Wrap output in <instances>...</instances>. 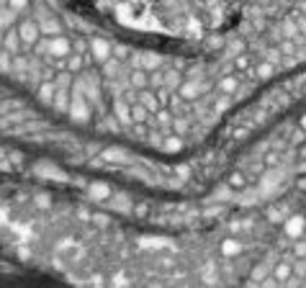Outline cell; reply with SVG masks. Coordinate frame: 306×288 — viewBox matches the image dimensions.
Here are the masks:
<instances>
[{
	"instance_id": "cell-26",
	"label": "cell",
	"mask_w": 306,
	"mask_h": 288,
	"mask_svg": "<svg viewBox=\"0 0 306 288\" xmlns=\"http://www.w3.org/2000/svg\"><path fill=\"white\" fill-rule=\"evenodd\" d=\"M13 21H16V10H13V8H3V31H8V28L13 26Z\"/></svg>"
},
{
	"instance_id": "cell-7",
	"label": "cell",
	"mask_w": 306,
	"mask_h": 288,
	"mask_svg": "<svg viewBox=\"0 0 306 288\" xmlns=\"http://www.w3.org/2000/svg\"><path fill=\"white\" fill-rule=\"evenodd\" d=\"M129 85L134 88V90H147L149 88V72L147 70H142V67H134L131 72H129Z\"/></svg>"
},
{
	"instance_id": "cell-31",
	"label": "cell",
	"mask_w": 306,
	"mask_h": 288,
	"mask_svg": "<svg viewBox=\"0 0 306 288\" xmlns=\"http://www.w3.org/2000/svg\"><path fill=\"white\" fill-rule=\"evenodd\" d=\"M268 216H270V221H283V219H281V216H283V206L270 208V211H268Z\"/></svg>"
},
{
	"instance_id": "cell-29",
	"label": "cell",
	"mask_w": 306,
	"mask_h": 288,
	"mask_svg": "<svg viewBox=\"0 0 306 288\" xmlns=\"http://www.w3.org/2000/svg\"><path fill=\"white\" fill-rule=\"evenodd\" d=\"M113 59H118V62H126V59H129V49H126V47H113Z\"/></svg>"
},
{
	"instance_id": "cell-20",
	"label": "cell",
	"mask_w": 306,
	"mask_h": 288,
	"mask_svg": "<svg viewBox=\"0 0 306 288\" xmlns=\"http://www.w3.org/2000/svg\"><path fill=\"white\" fill-rule=\"evenodd\" d=\"M155 116H157V121H155V124H157V129H167V126H173V121H175V118H173V113L167 111V108L157 111Z\"/></svg>"
},
{
	"instance_id": "cell-33",
	"label": "cell",
	"mask_w": 306,
	"mask_h": 288,
	"mask_svg": "<svg viewBox=\"0 0 306 288\" xmlns=\"http://www.w3.org/2000/svg\"><path fill=\"white\" fill-rule=\"evenodd\" d=\"M26 5H28V0H8V8H13L16 13H18V10H23Z\"/></svg>"
},
{
	"instance_id": "cell-37",
	"label": "cell",
	"mask_w": 306,
	"mask_h": 288,
	"mask_svg": "<svg viewBox=\"0 0 306 288\" xmlns=\"http://www.w3.org/2000/svg\"><path fill=\"white\" fill-rule=\"evenodd\" d=\"M36 203H39V206L44 208V206H49L52 201H49V195H39V198H36Z\"/></svg>"
},
{
	"instance_id": "cell-12",
	"label": "cell",
	"mask_w": 306,
	"mask_h": 288,
	"mask_svg": "<svg viewBox=\"0 0 306 288\" xmlns=\"http://www.w3.org/2000/svg\"><path fill=\"white\" fill-rule=\"evenodd\" d=\"M139 103H142V105H147V108H149L152 113L162 111V103H160V98L155 96V90H142V93H139Z\"/></svg>"
},
{
	"instance_id": "cell-16",
	"label": "cell",
	"mask_w": 306,
	"mask_h": 288,
	"mask_svg": "<svg viewBox=\"0 0 306 288\" xmlns=\"http://www.w3.org/2000/svg\"><path fill=\"white\" fill-rule=\"evenodd\" d=\"M239 252H242V242H239V239H232V237H229V239L221 242V255H224V257H237Z\"/></svg>"
},
{
	"instance_id": "cell-28",
	"label": "cell",
	"mask_w": 306,
	"mask_h": 288,
	"mask_svg": "<svg viewBox=\"0 0 306 288\" xmlns=\"http://www.w3.org/2000/svg\"><path fill=\"white\" fill-rule=\"evenodd\" d=\"M234 67H237V70H247V67H250V57H247V54H237V57H234Z\"/></svg>"
},
{
	"instance_id": "cell-5",
	"label": "cell",
	"mask_w": 306,
	"mask_h": 288,
	"mask_svg": "<svg viewBox=\"0 0 306 288\" xmlns=\"http://www.w3.org/2000/svg\"><path fill=\"white\" fill-rule=\"evenodd\" d=\"M304 229H306V216H288L286 219L283 232H286V237H291L294 242L304 237Z\"/></svg>"
},
{
	"instance_id": "cell-24",
	"label": "cell",
	"mask_w": 306,
	"mask_h": 288,
	"mask_svg": "<svg viewBox=\"0 0 306 288\" xmlns=\"http://www.w3.org/2000/svg\"><path fill=\"white\" fill-rule=\"evenodd\" d=\"M201 278H204L206 286H216V283H219V276H216V270H213V268H204Z\"/></svg>"
},
{
	"instance_id": "cell-19",
	"label": "cell",
	"mask_w": 306,
	"mask_h": 288,
	"mask_svg": "<svg viewBox=\"0 0 306 288\" xmlns=\"http://www.w3.org/2000/svg\"><path fill=\"white\" fill-rule=\"evenodd\" d=\"M65 65H67V72H80L85 65V54H70L65 59Z\"/></svg>"
},
{
	"instance_id": "cell-30",
	"label": "cell",
	"mask_w": 306,
	"mask_h": 288,
	"mask_svg": "<svg viewBox=\"0 0 306 288\" xmlns=\"http://www.w3.org/2000/svg\"><path fill=\"white\" fill-rule=\"evenodd\" d=\"M103 157H105V160H116V162H118V160H126L121 149H105V152H103Z\"/></svg>"
},
{
	"instance_id": "cell-14",
	"label": "cell",
	"mask_w": 306,
	"mask_h": 288,
	"mask_svg": "<svg viewBox=\"0 0 306 288\" xmlns=\"http://www.w3.org/2000/svg\"><path fill=\"white\" fill-rule=\"evenodd\" d=\"M88 195H90L93 201H108V198H111V188L103 186V183H90V186H88Z\"/></svg>"
},
{
	"instance_id": "cell-36",
	"label": "cell",
	"mask_w": 306,
	"mask_h": 288,
	"mask_svg": "<svg viewBox=\"0 0 306 288\" xmlns=\"http://www.w3.org/2000/svg\"><path fill=\"white\" fill-rule=\"evenodd\" d=\"M229 103H232V98H229V96H224V98H221V100H216V105H213V108H216V111H219V113H221V111H224V108H226V105H229Z\"/></svg>"
},
{
	"instance_id": "cell-10",
	"label": "cell",
	"mask_w": 306,
	"mask_h": 288,
	"mask_svg": "<svg viewBox=\"0 0 306 288\" xmlns=\"http://www.w3.org/2000/svg\"><path fill=\"white\" fill-rule=\"evenodd\" d=\"M41 34L47 39H54V36H62V23L54 21V18H41Z\"/></svg>"
},
{
	"instance_id": "cell-4",
	"label": "cell",
	"mask_w": 306,
	"mask_h": 288,
	"mask_svg": "<svg viewBox=\"0 0 306 288\" xmlns=\"http://www.w3.org/2000/svg\"><path fill=\"white\" fill-rule=\"evenodd\" d=\"M90 54L96 57V62H103L105 65L113 57V47H111L108 41H103V39H93V41H90Z\"/></svg>"
},
{
	"instance_id": "cell-22",
	"label": "cell",
	"mask_w": 306,
	"mask_h": 288,
	"mask_svg": "<svg viewBox=\"0 0 306 288\" xmlns=\"http://www.w3.org/2000/svg\"><path fill=\"white\" fill-rule=\"evenodd\" d=\"M165 78H167V72H162V70L149 72V88H155V90L165 88Z\"/></svg>"
},
{
	"instance_id": "cell-17",
	"label": "cell",
	"mask_w": 306,
	"mask_h": 288,
	"mask_svg": "<svg viewBox=\"0 0 306 288\" xmlns=\"http://www.w3.org/2000/svg\"><path fill=\"white\" fill-rule=\"evenodd\" d=\"M54 108L62 111V113H70V105H72V98L67 96V90H57V98H54Z\"/></svg>"
},
{
	"instance_id": "cell-40",
	"label": "cell",
	"mask_w": 306,
	"mask_h": 288,
	"mask_svg": "<svg viewBox=\"0 0 306 288\" xmlns=\"http://www.w3.org/2000/svg\"><path fill=\"white\" fill-rule=\"evenodd\" d=\"M299 288H306V283H301V286H299Z\"/></svg>"
},
{
	"instance_id": "cell-34",
	"label": "cell",
	"mask_w": 306,
	"mask_h": 288,
	"mask_svg": "<svg viewBox=\"0 0 306 288\" xmlns=\"http://www.w3.org/2000/svg\"><path fill=\"white\" fill-rule=\"evenodd\" d=\"M294 21H296V26H299V31H301V34H306V16H304V13H296Z\"/></svg>"
},
{
	"instance_id": "cell-15",
	"label": "cell",
	"mask_w": 306,
	"mask_h": 288,
	"mask_svg": "<svg viewBox=\"0 0 306 288\" xmlns=\"http://www.w3.org/2000/svg\"><path fill=\"white\" fill-rule=\"evenodd\" d=\"M3 44H5V52H10V54H18V49L23 47V41H21L18 31H13V28H8V31H5Z\"/></svg>"
},
{
	"instance_id": "cell-21",
	"label": "cell",
	"mask_w": 306,
	"mask_h": 288,
	"mask_svg": "<svg viewBox=\"0 0 306 288\" xmlns=\"http://www.w3.org/2000/svg\"><path fill=\"white\" fill-rule=\"evenodd\" d=\"M255 75H257V78H273V75H275V65L265 59V62H260V65H257Z\"/></svg>"
},
{
	"instance_id": "cell-6",
	"label": "cell",
	"mask_w": 306,
	"mask_h": 288,
	"mask_svg": "<svg viewBox=\"0 0 306 288\" xmlns=\"http://www.w3.org/2000/svg\"><path fill=\"white\" fill-rule=\"evenodd\" d=\"M206 88H208L206 83H198V80H193V83H183L178 93H180V98H183V100H196V98L201 96Z\"/></svg>"
},
{
	"instance_id": "cell-18",
	"label": "cell",
	"mask_w": 306,
	"mask_h": 288,
	"mask_svg": "<svg viewBox=\"0 0 306 288\" xmlns=\"http://www.w3.org/2000/svg\"><path fill=\"white\" fill-rule=\"evenodd\" d=\"M39 98H41L44 103H54V98H57V85H54V83H44V85L39 88Z\"/></svg>"
},
{
	"instance_id": "cell-25",
	"label": "cell",
	"mask_w": 306,
	"mask_h": 288,
	"mask_svg": "<svg viewBox=\"0 0 306 288\" xmlns=\"http://www.w3.org/2000/svg\"><path fill=\"white\" fill-rule=\"evenodd\" d=\"M294 257L296 260H306V239H296L294 242Z\"/></svg>"
},
{
	"instance_id": "cell-8",
	"label": "cell",
	"mask_w": 306,
	"mask_h": 288,
	"mask_svg": "<svg viewBox=\"0 0 306 288\" xmlns=\"http://www.w3.org/2000/svg\"><path fill=\"white\" fill-rule=\"evenodd\" d=\"M113 116L121 121V124H134V121H131V105H129L126 98H116V103H113Z\"/></svg>"
},
{
	"instance_id": "cell-35",
	"label": "cell",
	"mask_w": 306,
	"mask_h": 288,
	"mask_svg": "<svg viewBox=\"0 0 306 288\" xmlns=\"http://www.w3.org/2000/svg\"><path fill=\"white\" fill-rule=\"evenodd\" d=\"M260 288H281V283L273 278V273H270V278H265L263 283H260Z\"/></svg>"
},
{
	"instance_id": "cell-38",
	"label": "cell",
	"mask_w": 306,
	"mask_h": 288,
	"mask_svg": "<svg viewBox=\"0 0 306 288\" xmlns=\"http://www.w3.org/2000/svg\"><path fill=\"white\" fill-rule=\"evenodd\" d=\"M301 13H304V16H306V0H301Z\"/></svg>"
},
{
	"instance_id": "cell-39",
	"label": "cell",
	"mask_w": 306,
	"mask_h": 288,
	"mask_svg": "<svg viewBox=\"0 0 306 288\" xmlns=\"http://www.w3.org/2000/svg\"><path fill=\"white\" fill-rule=\"evenodd\" d=\"M301 126H304V129H306V116H304V118H301Z\"/></svg>"
},
{
	"instance_id": "cell-2",
	"label": "cell",
	"mask_w": 306,
	"mask_h": 288,
	"mask_svg": "<svg viewBox=\"0 0 306 288\" xmlns=\"http://www.w3.org/2000/svg\"><path fill=\"white\" fill-rule=\"evenodd\" d=\"M16 31H18V36H21V41H23L26 49H28V47H36V44L41 41V26H39L36 21H31V18L21 21Z\"/></svg>"
},
{
	"instance_id": "cell-13",
	"label": "cell",
	"mask_w": 306,
	"mask_h": 288,
	"mask_svg": "<svg viewBox=\"0 0 306 288\" xmlns=\"http://www.w3.org/2000/svg\"><path fill=\"white\" fill-rule=\"evenodd\" d=\"M273 278L275 281H278V283H288L291 278H294V265H291V263H278V265H275L273 268Z\"/></svg>"
},
{
	"instance_id": "cell-27",
	"label": "cell",
	"mask_w": 306,
	"mask_h": 288,
	"mask_svg": "<svg viewBox=\"0 0 306 288\" xmlns=\"http://www.w3.org/2000/svg\"><path fill=\"white\" fill-rule=\"evenodd\" d=\"M265 278H270V276H268V265H257V268L252 270V281H257V283H263Z\"/></svg>"
},
{
	"instance_id": "cell-9",
	"label": "cell",
	"mask_w": 306,
	"mask_h": 288,
	"mask_svg": "<svg viewBox=\"0 0 306 288\" xmlns=\"http://www.w3.org/2000/svg\"><path fill=\"white\" fill-rule=\"evenodd\" d=\"M152 116H155V113H152L147 105H142V103L131 105V121H134V124H152Z\"/></svg>"
},
{
	"instance_id": "cell-23",
	"label": "cell",
	"mask_w": 306,
	"mask_h": 288,
	"mask_svg": "<svg viewBox=\"0 0 306 288\" xmlns=\"http://www.w3.org/2000/svg\"><path fill=\"white\" fill-rule=\"evenodd\" d=\"M244 186H247V175H244V173H232V175H229V188L242 191Z\"/></svg>"
},
{
	"instance_id": "cell-32",
	"label": "cell",
	"mask_w": 306,
	"mask_h": 288,
	"mask_svg": "<svg viewBox=\"0 0 306 288\" xmlns=\"http://www.w3.org/2000/svg\"><path fill=\"white\" fill-rule=\"evenodd\" d=\"M165 149H167V152H178V149H180V139H178V136L167 139V142H165Z\"/></svg>"
},
{
	"instance_id": "cell-1",
	"label": "cell",
	"mask_w": 306,
	"mask_h": 288,
	"mask_svg": "<svg viewBox=\"0 0 306 288\" xmlns=\"http://www.w3.org/2000/svg\"><path fill=\"white\" fill-rule=\"evenodd\" d=\"M39 54H49L54 59H67L72 54V44L67 36H54V39H44L36 44Z\"/></svg>"
},
{
	"instance_id": "cell-11",
	"label": "cell",
	"mask_w": 306,
	"mask_h": 288,
	"mask_svg": "<svg viewBox=\"0 0 306 288\" xmlns=\"http://www.w3.org/2000/svg\"><path fill=\"white\" fill-rule=\"evenodd\" d=\"M237 90H239V80L234 78V75H224V78L219 80V93H221V96H229V98H232Z\"/></svg>"
},
{
	"instance_id": "cell-3",
	"label": "cell",
	"mask_w": 306,
	"mask_h": 288,
	"mask_svg": "<svg viewBox=\"0 0 306 288\" xmlns=\"http://www.w3.org/2000/svg\"><path fill=\"white\" fill-rule=\"evenodd\" d=\"M80 88H83V85L75 88V93H72V105H70V116H72L75 121H85V118H90V105H88V100H85V96H83Z\"/></svg>"
}]
</instances>
